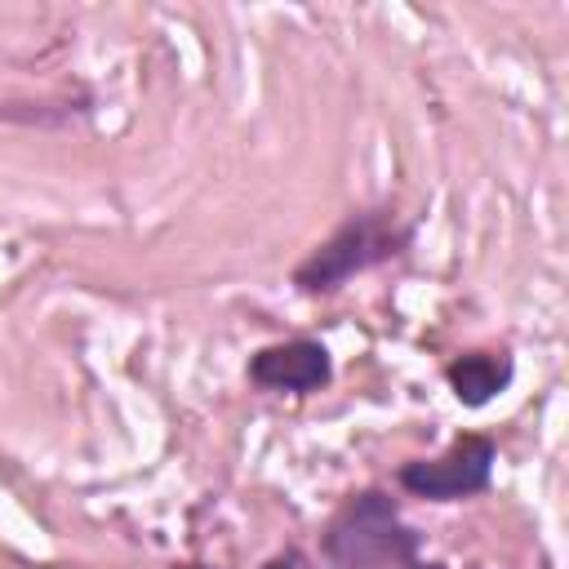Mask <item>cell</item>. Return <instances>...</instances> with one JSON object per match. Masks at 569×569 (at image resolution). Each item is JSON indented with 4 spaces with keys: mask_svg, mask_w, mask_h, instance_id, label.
I'll return each instance as SVG.
<instances>
[{
    "mask_svg": "<svg viewBox=\"0 0 569 569\" xmlns=\"http://www.w3.org/2000/svg\"><path fill=\"white\" fill-rule=\"evenodd\" d=\"M191 569H196V565H191Z\"/></svg>",
    "mask_w": 569,
    "mask_h": 569,
    "instance_id": "cell-8",
    "label": "cell"
},
{
    "mask_svg": "<svg viewBox=\"0 0 569 569\" xmlns=\"http://www.w3.org/2000/svg\"><path fill=\"white\" fill-rule=\"evenodd\" d=\"M493 471V440L485 436H458L440 458H418L400 467V485L431 502H458L489 485Z\"/></svg>",
    "mask_w": 569,
    "mask_h": 569,
    "instance_id": "cell-3",
    "label": "cell"
},
{
    "mask_svg": "<svg viewBox=\"0 0 569 569\" xmlns=\"http://www.w3.org/2000/svg\"><path fill=\"white\" fill-rule=\"evenodd\" d=\"M413 569H445V565H413Z\"/></svg>",
    "mask_w": 569,
    "mask_h": 569,
    "instance_id": "cell-7",
    "label": "cell"
},
{
    "mask_svg": "<svg viewBox=\"0 0 569 569\" xmlns=\"http://www.w3.org/2000/svg\"><path fill=\"white\" fill-rule=\"evenodd\" d=\"M413 551H418V533L400 520L396 502L378 489L356 493L325 529V556L333 569L405 565Z\"/></svg>",
    "mask_w": 569,
    "mask_h": 569,
    "instance_id": "cell-1",
    "label": "cell"
},
{
    "mask_svg": "<svg viewBox=\"0 0 569 569\" xmlns=\"http://www.w3.org/2000/svg\"><path fill=\"white\" fill-rule=\"evenodd\" d=\"M409 240V227H400L387 209H373V213H360L351 222H342L298 271H293V284L302 293H329L338 289L342 280H351L356 271H369L387 258H396Z\"/></svg>",
    "mask_w": 569,
    "mask_h": 569,
    "instance_id": "cell-2",
    "label": "cell"
},
{
    "mask_svg": "<svg viewBox=\"0 0 569 569\" xmlns=\"http://www.w3.org/2000/svg\"><path fill=\"white\" fill-rule=\"evenodd\" d=\"M329 351L311 338H293V342H276V347H262L253 360H249V378L253 387L262 391H320L329 382Z\"/></svg>",
    "mask_w": 569,
    "mask_h": 569,
    "instance_id": "cell-4",
    "label": "cell"
},
{
    "mask_svg": "<svg viewBox=\"0 0 569 569\" xmlns=\"http://www.w3.org/2000/svg\"><path fill=\"white\" fill-rule=\"evenodd\" d=\"M262 569H316V565H311V560H307L298 547H289V551H280L276 560H267Z\"/></svg>",
    "mask_w": 569,
    "mask_h": 569,
    "instance_id": "cell-6",
    "label": "cell"
},
{
    "mask_svg": "<svg viewBox=\"0 0 569 569\" xmlns=\"http://www.w3.org/2000/svg\"><path fill=\"white\" fill-rule=\"evenodd\" d=\"M445 378H449V387H453V396L462 400V405H471V409H480V405H489L507 382H511V360L498 351H471V356H458L449 369H445Z\"/></svg>",
    "mask_w": 569,
    "mask_h": 569,
    "instance_id": "cell-5",
    "label": "cell"
}]
</instances>
